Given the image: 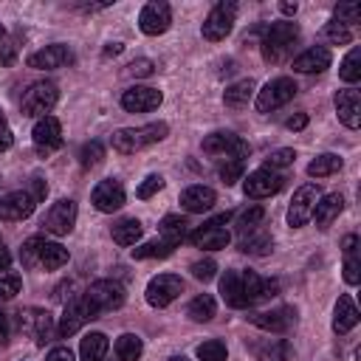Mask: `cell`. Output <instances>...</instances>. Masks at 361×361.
<instances>
[{"instance_id":"obj_63","label":"cell","mask_w":361,"mask_h":361,"mask_svg":"<svg viewBox=\"0 0 361 361\" xmlns=\"http://www.w3.org/2000/svg\"><path fill=\"white\" fill-rule=\"evenodd\" d=\"M169 361H189V358H186V355H172Z\"/></svg>"},{"instance_id":"obj_53","label":"cell","mask_w":361,"mask_h":361,"mask_svg":"<svg viewBox=\"0 0 361 361\" xmlns=\"http://www.w3.org/2000/svg\"><path fill=\"white\" fill-rule=\"evenodd\" d=\"M127 73L130 76H152L155 73V62L152 59H135L127 65Z\"/></svg>"},{"instance_id":"obj_61","label":"cell","mask_w":361,"mask_h":361,"mask_svg":"<svg viewBox=\"0 0 361 361\" xmlns=\"http://www.w3.org/2000/svg\"><path fill=\"white\" fill-rule=\"evenodd\" d=\"M8 265H11V254H8V248L0 243V271H8Z\"/></svg>"},{"instance_id":"obj_2","label":"cell","mask_w":361,"mask_h":361,"mask_svg":"<svg viewBox=\"0 0 361 361\" xmlns=\"http://www.w3.org/2000/svg\"><path fill=\"white\" fill-rule=\"evenodd\" d=\"M299 37V25L296 23H271L262 34V56L265 62H282L285 54L290 51V45Z\"/></svg>"},{"instance_id":"obj_13","label":"cell","mask_w":361,"mask_h":361,"mask_svg":"<svg viewBox=\"0 0 361 361\" xmlns=\"http://www.w3.org/2000/svg\"><path fill=\"white\" fill-rule=\"evenodd\" d=\"M169 25H172V8H169V3H164V0L147 3V6L141 8V14H138V28H141L147 37H158V34H164Z\"/></svg>"},{"instance_id":"obj_19","label":"cell","mask_w":361,"mask_h":361,"mask_svg":"<svg viewBox=\"0 0 361 361\" xmlns=\"http://www.w3.org/2000/svg\"><path fill=\"white\" fill-rule=\"evenodd\" d=\"M336 113H338V121L347 130H358V124H361V93L355 87L338 90L336 93Z\"/></svg>"},{"instance_id":"obj_59","label":"cell","mask_w":361,"mask_h":361,"mask_svg":"<svg viewBox=\"0 0 361 361\" xmlns=\"http://www.w3.org/2000/svg\"><path fill=\"white\" fill-rule=\"evenodd\" d=\"M8 333H11V327H8V316L0 310V344L8 341Z\"/></svg>"},{"instance_id":"obj_17","label":"cell","mask_w":361,"mask_h":361,"mask_svg":"<svg viewBox=\"0 0 361 361\" xmlns=\"http://www.w3.org/2000/svg\"><path fill=\"white\" fill-rule=\"evenodd\" d=\"M90 200H93V206H96L99 212L113 214V212H118V209L124 206L127 197H124V186H121V180L107 178V180H99V183L93 186Z\"/></svg>"},{"instance_id":"obj_1","label":"cell","mask_w":361,"mask_h":361,"mask_svg":"<svg viewBox=\"0 0 361 361\" xmlns=\"http://www.w3.org/2000/svg\"><path fill=\"white\" fill-rule=\"evenodd\" d=\"M169 133V124L166 121H152V124H144V127H121L113 133V149L124 152V155H133L149 144H158L164 141Z\"/></svg>"},{"instance_id":"obj_6","label":"cell","mask_w":361,"mask_h":361,"mask_svg":"<svg viewBox=\"0 0 361 361\" xmlns=\"http://www.w3.org/2000/svg\"><path fill=\"white\" fill-rule=\"evenodd\" d=\"M85 299L96 307V313H104V310H118L124 305L127 293H124L121 282H116V279H96L85 290Z\"/></svg>"},{"instance_id":"obj_14","label":"cell","mask_w":361,"mask_h":361,"mask_svg":"<svg viewBox=\"0 0 361 361\" xmlns=\"http://www.w3.org/2000/svg\"><path fill=\"white\" fill-rule=\"evenodd\" d=\"M282 183H285V178L282 175H276L274 169H254L248 178H243V192H245V197H254V200H259V197H271V195H276L279 189H282Z\"/></svg>"},{"instance_id":"obj_12","label":"cell","mask_w":361,"mask_h":361,"mask_svg":"<svg viewBox=\"0 0 361 361\" xmlns=\"http://www.w3.org/2000/svg\"><path fill=\"white\" fill-rule=\"evenodd\" d=\"M17 316H20V330H23L25 336H31L37 344L51 341L54 319H51L48 310H42V307H23Z\"/></svg>"},{"instance_id":"obj_23","label":"cell","mask_w":361,"mask_h":361,"mask_svg":"<svg viewBox=\"0 0 361 361\" xmlns=\"http://www.w3.org/2000/svg\"><path fill=\"white\" fill-rule=\"evenodd\" d=\"M189 243L195 248H203V251H220L231 243V234L226 226H203V228L189 234Z\"/></svg>"},{"instance_id":"obj_33","label":"cell","mask_w":361,"mask_h":361,"mask_svg":"<svg viewBox=\"0 0 361 361\" xmlns=\"http://www.w3.org/2000/svg\"><path fill=\"white\" fill-rule=\"evenodd\" d=\"M341 155H336V152H322V155H316L310 164H307V175L310 178H327V175H336L338 169H341Z\"/></svg>"},{"instance_id":"obj_28","label":"cell","mask_w":361,"mask_h":361,"mask_svg":"<svg viewBox=\"0 0 361 361\" xmlns=\"http://www.w3.org/2000/svg\"><path fill=\"white\" fill-rule=\"evenodd\" d=\"M220 296L228 307H248L245 305V293H243V279L240 271H226L220 276Z\"/></svg>"},{"instance_id":"obj_4","label":"cell","mask_w":361,"mask_h":361,"mask_svg":"<svg viewBox=\"0 0 361 361\" xmlns=\"http://www.w3.org/2000/svg\"><path fill=\"white\" fill-rule=\"evenodd\" d=\"M296 90H299V87H296V82H293L290 76H276V79L265 82L262 90H257L254 107H257L259 113H271V110L288 104V102L296 96Z\"/></svg>"},{"instance_id":"obj_62","label":"cell","mask_w":361,"mask_h":361,"mask_svg":"<svg viewBox=\"0 0 361 361\" xmlns=\"http://www.w3.org/2000/svg\"><path fill=\"white\" fill-rule=\"evenodd\" d=\"M296 8H299V6H296V3H290V0H285V3H279V11H282L285 17H293V14H296Z\"/></svg>"},{"instance_id":"obj_10","label":"cell","mask_w":361,"mask_h":361,"mask_svg":"<svg viewBox=\"0 0 361 361\" xmlns=\"http://www.w3.org/2000/svg\"><path fill=\"white\" fill-rule=\"evenodd\" d=\"M99 313H96V307L85 299V296H76V299H71L68 305H65V313H62V319H59V324H56V333H59V338H68V336H73V333H79L82 330V324H87V322H93Z\"/></svg>"},{"instance_id":"obj_49","label":"cell","mask_w":361,"mask_h":361,"mask_svg":"<svg viewBox=\"0 0 361 361\" xmlns=\"http://www.w3.org/2000/svg\"><path fill=\"white\" fill-rule=\"evenodd\" d=\"M243 178V161H226L223 166H220V180L226 183V186H234L237 180Z\"/></svg>"},{"instance_id":"obj_31","label":"cell","mask_w":361,"mask_h":361,"mask_svg":"<svg viewBox=\"0 0 361 361\" xmlns=\"http://www.w3.org/2000/svg\"><path fill=\"white\" fill-rule=\"evenodd\" d=\"M107 347H110V341L104 333H87L79 344V355H82V361H104Z\"/></svg>"},{"instance_id":"obj_44","label":"cell","mask_w":361,"mask_h":361,"mask_svg":"<svg viewBox=\"0 0 361 361\" xmlns=\"http://www.w3.org/2000/svg\"><path fill=\"white\" fill-rule=\"evenodd\" d=\"M293 161H296V152H293L290 147H282V149L268 152V158H265V169H282V166H290Z\"/></svg>"},{"instance_id":"obj_36","label":"cell","mask_w":361,"mask_h":361,"mask_svg":"<svg viewBox=\"0 0 361 361\" xmlns=\"http://www.w3.org/2000/svg\"><path fill=\"white\" fill-rule=\"evenodd\" d=\"M338 79L347 82V85H355V82L361 79V48H358V45H353L350 54L341 59V65H338Z\"/></svg>"},{"instance_id":"obj_22","label":"cell","mask_w":361,"mask_h":361,"mask_svg":"<svg viewBox=\"0 0 361 361\" xmlns=\"http://www.w3.org/2000/svg\"><path fill=\"white\" fill-rule=\"evenodd\" d=\"M214 203H217L214 189H209V186H203V183L186 186V189L180 192V209H186L189 214H203V212H209Z\"/></svg>"},{"instance_id":"obj_45","label":"cell","mask_w":361,"mask_h":361,"mask_svg":"<svg viewBox=\"0 0 361 361\" xmlns=\"http://www.w3.org/2000/svg\"><path fill=\"white\" fill-rule=\"evenodd\" d=\"M189 271H192L195 279L209 282V279H214V274H217V262H214L212 257H206V259H195V262L189 265Z\"/></svg>"},{"instance_id":"obj_46","label":"cell","mask_w":361,"mask_h":361,"mask_svg":"<svg viewBox=\"0 0 361 361\" xmlns=\"http://www.w3.org/2000/svg\"><path fill=\"white\" fill-rule=\"evenodd\" d=\"M333 14H336L333 20L350 25V23H358V20H361V6H355V3H338V6L333 8Z\"/></svg>"},{"instance_id":"obj_7","label":"cell","mask_w":361,"mask_h":361,"mask_svg":"<svg viewBox=\"0 0 361 361\" xmlns=\"http://www.w3.org/2000/svg\"><path fill=\"white\" fill-rule=\"evenodd\" d=\"M180 293H183V279L178 274H158L147 282V290H144L149 307H166Z\"/></svg>"},{"instance_id":"obj_11","label":"cell","mask_w":361,"mask_h":361,"mask_svg":"<svg viewBox=\"0 0 361 361\" xmlns=\"http://www.w3.org/2000/svg\"><path fill=\"white\" fill-rule=\"evenodd\" d=\"M31 141H34V149L39 155L56 152L62 147V124H59V118H54V116L37 118V124L31 130Z\"/></svg>"},{"instance_id":"obj_37","label":"cell","mask_w":361,"mask_h":361,"mask_svg":"<svg viewBox=\"0 0 361 361\" xmlns=\"http://www.w3.org/2000/svg\"><path fill=\"white\" fill-rule=\"evenodd\" d=\"M214 313H217V305H214V299H212L209 293L195 296V299L189 302V307H186V316H189L192 322H212Z\"/></svg>"},{"instance_id":"obj_34","label":"cell","mask_w":361,"mask_h":361,"mask_svg":"<svg viewBox=\"0 0 361 361\" xmlns=\"http://www.w3.org/2000/svg\"><path fill=\"white\" fill-rule=\"evenodd\" d=\"M68 248L65 245H59V243H42V251H39V268H45V271H56V268H62L65 262H68Z\"/></svg>"},{"instance_id":"obj_5","label":"cell","mask_w":361,"mask_h":361,"mask_svg":"<svg viewBox=\"0 0 361 361\" xmlns=\"http://www.w3.org/2000/svg\"><path fill=\"white\" fill-rule=\"evenodd\" d=\"M59 99V90L54 82H34L25 93H23V116L28 118H42L54 110Z\"/></svg>"},{"instance_id":"obj_41","label":"cell","mask_w":361,"mask_h":361,"mask_svg":"<svg viewBox=\"0 0 361 361\" xmlns=\"http://www.w3.org/2000/svg\"><path fill=\"white\" fill-rule=\"evenodd\" d=\"M262 220H265V209H262V206H251V209L240 212V217H237V231L245 234V231H251V228H259Z\"/></svg>"},{"instance_id":"obj_29","label":"cell","mask_w":361,"mask_h":361,"mask_svg":"<svg viewBox=\"0 0 361 361\" xmlns=\"http://www.w3.org/2000/svg\"><path fill=\"white\" fill-rule=\"evenodd\" d=\"M158 231H161V240H164V243H169V245H180V243L189 237V223H186V217L166 214V217L161 220Z\"/></svg>"},{"instance_id":"obj_48","label":"cell","mask_w":361,"mask_h":361,"mask_svg":"<svg viewBox=\"0 0 361 361\" xmlns=\"http://www.w3.org/2000/svg\"><path fill=\"white\" fill-rule=\"evenodd\" d=\"M20 288H23V279H20L17 274H6V276H0V302L14 299V296L20 293Z\"/></svg>"},{"instance_id":"obj_54","label":"cell","mask_w":361,"mask_h":361,"mask_svg":"<svg viewBox=\"0 0 361 361\" xmlns=\"http://www.w3.org/2000/svg\"><path fill=\"white\" fill-rule=\"evenodd\" d=\"M31 197H34V203H39V200H45V195H48V186H45V180L42 178H31V192H28Z\"/></svg>"},{"instance_id":"obj_42","label":"cell","mask_w":361,"mask_h":361,"mask_svg":"<svg viewBox=\"0 0 361 361\" xmlns=\"http://www.w3.org/2000/svg\"><path fill=\"white\" fill-rule=\"evenodd\" d=\"M195 353H197L200 361H226V355H228V350H226V344H223L220 338H209V341H203Z\"/></svg>"},{"instance_id":"obj_55","label":"cell","mask_w":361,"mask_h":361,"mask_svg":"<svg viewBox=\"0 0 361 361\" xmlns=\"http://www.w3.org/2000/svg\"><path fill=\"white\" fill-rule=\"evenodd\" d=\"M45 361H73V353H71V347H54L45 355Z\"/></svg>"},{"instance_id":"obj_52","label":"cell","mask_w":361,"mask_h":361,"mask_svg":"<svg viewBox=\"0 0 361 361\" xmlns=\"http://www.w3.org/2000/svg\"><path fill=\"white\" fill-rule=\"evenodd\" d=\"M288 358H290L288 341H276V344H271L268 353H262V361H288Z\"/></svg>"},{"instance_id":"obj_18","label":"cell","mask_w":361,"mask_h":361,"mask_svg":"<svg viewBox=\"0 0 361 361\" xmlns=\"http://www.w3.org/2000/svg\"><path fill=\"white\" fill-rule=\"evenodd\" d=\"M71 59H73V56H71L68 45H62V42H54V45H45V48H39V51L28 54L25 65H28V68H34V71H54V68H62V65H68Z\"/></svg>"},{"instance_id":"obj_38","label":"cell","mask_w":361,"mask_h":361,"mask_svg":"<svg viewBox=\"0 0 361 361\" xmlns=\"http://www.w3.org/2000/svg\"><path fill=\"white\" fill-rule=\"evenodd\" d=\"M175 251V245H169V243H164V240H149V243H144V245H135L133 248V257L135 259H164V257H169Z\"/></svg>"},{"instance_id":"obj_60","label":"cell","mask_w":361,"mask_h":361,"mask_svg":"<svg viewBox=\"0 0 361 361\" xmlns=\"http://www.w3.org/2000/svg\"><path fill=\"white\" fill-rule=\"evenodd\" d=\"M121 51H124V45H121V42H107L102 54H104V56H118Z\"/></svg>"},{"instance_id":"obj_56","label":"cell","mask_w":361,"mask_h":361,"mask_svg":"<svg viewBox=\"0 0 361 361\" xmlns=\"http://www.w3.org/2000/svg\"><path fill=\"white\" fill-rule=\"evenodd\" d=\"M285 127H288V130H305V127H307V113H296V116H290V118L285 121Z\"/></svg>"},{"instance_id":"obj_20","label":"cell","mask_w":361,"mask_h":361,"mask_svg":"<svg viewBox=\"0 0 361 361\" xmlns=\"http://www.w3.org/2000/svg\"><path fill=\"white\" fill-rule=\"evenodd\" d=\"M251 324H257L259 330H268V333H285L290 330L293 324V307H274V310H251L245 316Z\"/></svg>"},{"instance_id":"obj_25","label":"cell","mask_w":361,"mask_h":361,"mask_svg":"<svg viewBox=\"0 0 361 361\" xmlns=\"http://www.w3.org/2000/svg\"><path fill=\"white\" fill-rule=\"evenodd\" d=\"M358 319H361V313H358L353 296H350V293H341L338 302H336V310H333V330H336L338 336H341V333H350V330L358 324Z\"/></svg>"},{"instance_id":"obj_57","label":"cell","mask_w":361,"mask_h":361,"mask_svg":"<svg viewBox=\"0 0 361 361\" xmlns=\"http://www.w3.org/2000/svg\"><path fill=\"white\" fill-rule=\"evenodd\" d=\"M11 144H14V135H11V130H8L6 124H0V152H6Z\"/></svg>"},{"instance_id":"obj_24","label":"cell","mask_w":361,"mask_h":361,"mask_svg":"<svg viewBox=\"0 0 361 361\" xmlns=\"http://www.w3.org/2000/svg\"><path fill=\"white\" fill-rule=\"evenodd\" d=\"M330 62H333V54H330L327 48L316 45V48L302 51V54L293 59V71H296V73H322V71L330 68Z\"/></svg>"},{"instance_id":"obj_21","label":"cell","mask_w":361,"mask_h":361,"mask_svg":"<svg viewBox=\"0 0 361 361\" xmlns=\"http://www.w3.org/2000/svg\"><path fill=\"white\" fill-rule=\"evenodd\" d=\"M34 206H37L34 197L28 192L17 189V192H8V195L0 197V217H6V220H25V217L34 214Z\"/></svg>"},{"instance_id":"obj_47","label":"cell","mask_w":361,"mask_h":361,"mask_svg":"<svg viewBox=\"0 0 361 361\" xmlns=\"http://www.w3.org/2000/svg\"><path fill=\"white\" fill-rule=\"evenodd\" d=\"M158 189H164V178L158 175V172H152V175H147L141 183H138V189H135V195L141 197V200H149Z\"/></svg>"},{"instance_id":"obj_32","label":"cell","mask_w":361,"mask_h":361,"mask_svg":"<svg viewBox=\"0 0 361 361\" xmlns=\"http://www.w3.org/2000/svg\"><path fill=\"white\" fill-rule=\"evenodd\" d=\"M141 234H144V226H141V220H135V217H124V220H118L116 226H113V240L118 243V245H135L138 240H141Z\"/></svg>"},{"instance_id":"obj_64","label":"cell","mask_w":361,"mask_h":361,"mask_svg":"<svg viewBox=\"0 0 361 361\" xmlns=\"http://www.w3.org/2000/svg\"><path fill=\"white\" fill-rule=\"evenodd\" d=\"M3 37H6V28H3V23H0V42H3Z\"/></svg>"},{"instance_id":"obj_50","label":"cell","mask_w":361,"mask_h":361,"mask_svg":"<svg viewBox=\"0 0 361 361\" xmlns=\"http://www.w3.org/2000/svg\"><path fill=\"white\" fill-rule=\"evenodd\" d=\"M344 282L347 285H358L361 282V259H358V254H347L344 257Z\"/></svg>"},{"instance_id":"obj_30","label":"cell","mask_w":361,"mask_h":361,"mask_svg":"<svg viewBox=\"0 0 361 361\" xmlns=\"http://www.w3.org/2000/svg\"><path fill=\"white\" fill-rule=\"evenodd\" d=\"M254 79L248 76V79H240V82H234V85H228L226 87V93H223V102H226V107H231V110H240V107H245L248 102H251V96H254Z\"/></svg>"},{"instance_id":"obj_26","label":"cell","mask_w":361,"mask_h":361,"mask_svg":"<svg viewBox=\"0 0 361 361\" xmlns=\"http://www.w3.org/2000/svg\"><path fill=\"white\" fill-rule=\"evenodd\" d=\"M344 209V197L338 192H330V195H322L316 200V209H313V217H316V226L319 228H330V223L341 214Z\"/></svg>"},{"instance_id":"obj_3","label":"cell","mask_w":361,"mask_h":361,"mask_svg":"<svg viewBox=\"0 0 361 361\" xmlns=\"http://www.w3.org/2000/svg\"><path fill=\"white\" fill-rule=\"evenodd\" d=\"M234 20H237V3L234 0H220L217 6H212V11L206 14V20L200 25L203 39H209V42L226 39L234 28Z\"/></svg>"},{"instance_id":"obj_27","label":"cell","mask_w":361,"mask_h":361,"mask_svg":"<svg viewBox=\"0 0 361 361\" xmlns=\"http://www.w3.org/2000/svg\"><path fill=\"white\" fill-rule=\"evenodd\" d=\"M240 251L243 254H254V257H265L274 251V237L259 226V228H251L245 234H240Z\"/></svg>"},{"instance_id":"obj_35","label":"cell","mask_w":361,"mask_h":361,"mask_svg":"<svg viewBox=\"0 0 361 361\" xmlns=\"http://www.w3.org/2000/svg\"><path fill=\"white\" fill-rule=\"evenodd\" d=\"M141 353H144V341L135 333H121L116 338V355H118V361H138Z\"/></svg>"},{"instance_id":"obj_8","label":"cell","mask_w":361,"mask_h":361,"mask_svg":"<svg viewBox=\"0 0 361 361\" xmlns=\"http://www.w3.org/2000/svg\"><path fill=\"white\" fill-rule=\"evenodd\" d=\"M203 152H209V155H228L234 161H245L251 147L240 135H234L231 130H217V133H209L203 138Z\"/></svg>"},{"instance_id":"obj_51","label":"cell","mask_w":361,"mask_h":361,"mask_svg":"<svg viewBox=\"0 0 361 361\" xmlns=\"http://www.w3.org/2000/svg\"><path fill=\"white\" fill-rule=\"evenodd\" d=\"M17 51H20V37L17 34L8 37L6 42H0V65H11L14 56H17Z\"/></svg>"},{"instance_id":"obj_16","label":"cell","mask_w":361,"mask_h":361,"mask_svg":"<svg viewBox=\"0 0 361 361\" xmlns=\"http://www.w3.org/2000/svg\"><path fill=\"white\" fill-rule=\"evenodd\" d=\"M164 102V93L149 85H133L121 93V107L127 113H149Z\"/></svg>"},{"instance_id":"obj_39","label":"cell","mask_w":361,"mask_h":361,"mask_svg":"<svg viewBox=\"0 0 361 361\" xmlns=\"http://www.w3.org/2000/svg\"><path fill=\"white\" fill-rule=\"evenodd\" d=\"M322 37H324L327 42H333V45H350V42H353V31H350L344 23H338V20H330V23L322 28Z\"/></svg>"},{"instance_id":"obj_9","label":"cell","mask_w":361,"mask_h":361,"mask_svg":"<svg viewBox=\"0 0 361 361\" xmlns=\"http://www.w3.org/2000/svg\"><path fill=\"white\" fill-rule=\"evenodd\" d=\"M322 197V189L319 183H305L293 192L290 197V206H288V226L290 228H299L305 226L310 217H313V209H316V200Z\"/></svg>"},{"instance_id":"obj_15","label":"cell","mask_w":361,"mask_h":361,"mask_svg":"<svg viewBox=\"0 0 361 361\" xmlns=\"http://www.w3.org/2000/svg\"><path fill=\"white\" fill-rule=\"evenodd\" d=\"M73 223H76V200H71V197L56 200V203L48 209L45 220H42L45 231H51V234H56V237L71 234V231H73Z\"/></svg>"},{"instance_id":"obj_58","label":"cell","mask_w":361,"mask_h":361,"mask_svg":"<svg viewBox=\"0 0 361 361\" xmlns=\"http://www.w3.org/2000/svg\"><path fill=\"white\" fill-rule=\"evenodd\" d=\"M341 245H344V257H347V254H355V251H358V237H355V234H347Z\"/></svg>"},{"instance_id":"obj_40","label":"cell","mask_w":361,"mask_h":361,"mask_svg":"<svg viewBox=\"0 0 361 361\" xmlns=\"http://www.w3.org/2000/svg\"><path fill=\"white\" fill-rule=\"evenodd\" d=\"M42 243H45V240H42L39 234H34V237H28V240L23 243V248H20V259H23L25 268H37V265H39Z\"/></svg>"},{"instance_id":"obj_43","label":"cell","mask_w":361,"mask_h":361,"mask_svg":"<svg viewBox=\"0 0 361 361\" xmlns=\"http://www.w3.org/2000/svg\"><path fill=\"white\" fill-rule=\"evenodd\" d=\"M102 158H104V147H102V141H87V144L79 149V164H82L85 169L99 166Z\"/></svg>"}]
</instances>
